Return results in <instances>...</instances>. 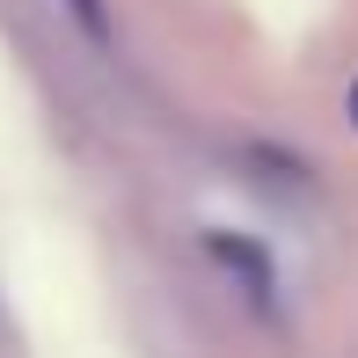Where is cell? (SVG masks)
<instances>
[{
    "mask_svg": "<svg viewBox=\"0 0 358 358\" xmlns=\"http://www.w3.org/2000/svg\"><path fill=\"white\" fill-rule=\"evenodd\" d=\"M213 256H220V264H234L241 278H249V292H256V300H271V264L249 249V241H234V234H213Z\"/></svg>",
    "mask_w": 358,
    "mask_h": 358,
    "instance_id": "1",
    "label": "cell"
},
{
    "mask_svg": "<svg viewBox=\"0 0 358 358\" xmlns=\"http://www.w3.org/2000/svg\"><path fill=\"white\" fill-rule=\"evenodd\" d=\"M66 8H73V15H80V22H88V29H95V22H103V0H66Z\"/></svg>",
    "mask_w": 358,
    "mask_h": 358,
    "instance_id": "2",
    "label": "cell"
},
{
    "mask_svg": "<svg viewBox=\"0 0 358 358\" xmlns=\"http://www.w3.org/2000/svg\"><path fill=\"white\" fill-rule=\"evenodd\" d=\"M351 117H358V88H351Z\"/></svg>",
    "mask_w": 358,
    "mask_h": 358,
    "instance_id": "3",
    "label": "cell"
}]
</instances>
